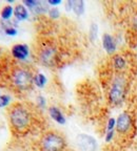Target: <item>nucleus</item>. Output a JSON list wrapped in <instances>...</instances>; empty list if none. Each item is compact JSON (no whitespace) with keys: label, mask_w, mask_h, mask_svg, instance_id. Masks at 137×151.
Wrapping results in <instances>:
<instances>
[{"label":"nucleus","mask_w":137,"mask_h":151,"mask_svg":"<svg viewBox=\"0 0 137 151\" xmlns=\"http://www.w3.org/2000/svg\"><path fill=\"white\" fill-rule=\"evenodd\" d=\"M112 151H120V150H112Z\"/></svg>","instance_id":"nucleus-26"},{"label":"nucleus","mask_w":137,"mask_h":151,"mask_svg":"<svg viewBox=\"0 0 137 151\" xmlns=\"http://www.w3.org/2000/svg\"><path fill=\"white\" fill-rule=\"evenodd\" d=\"M14 13V9L11 5H5L1 11V18L3 20H7L12 17V14Z\"/></svg>","instance_id":"nucleus-15"},{"label":"nucleus","mask_w":137,"mask_h":151,"mask_svg":"<svg viewBox=\"0 0 137 151\" xmlns=\"http://www.w3.org/2000/svg\"><path fill=\"white\" fill-rule=\"evenodd\" d=\"M111 65L115 73H128L130 69V61L127 55L125 54H115L111 58Z\"/></svg>","instance_id":"nucleus-6"},{"label":"nucleus","mask_w":137,"mask_h":151,"mask_svg":"<svg viewBox=\"0 0 137 151\" xmlns=\"http://www.w3.org/2000/svg\"><path fill=\"white\" fill-rule=\"evenodd\" d=\"M12 55L18 60H26L30 55V50L26 44H16L12 48Z\"/></svg>","instance_id":"nucleus-10"},{"label":"nucleus","mask_w":137,"mask_h":151,"mask_svg":"<svg viewBox=\"0 0 137 151\" xmlns=\"http://www.w3.org/2000/svg\"><path fill=\"white\" fill-rule=\"evenodd\" d=\"M37 103L41 108L45 107V98L42 97V96H38L37 97Z\"/></svg>","instance_id":"nucleus-23"},{"label":"nucleus","mask_w":137,"mask_h":151,"mask_svg":"<svg viewBox=\"0 0 137 151\" xmlns=\"http://www.w3.org/2000/svg\"><path fill=\"white\" fill-rule=\"evenodd\" d=\"M14 15L17 20L19 21H24L28 18V9L23 4H17L14 9Z\"/></svg>","instance_id":"nucleus-12"},{"label":"nucleus","mask_w":137,"mask_h":151,"mask_svg":"<svg viewBox=\"0 0 137 151\" xmlns=\"http://www.w3.org/2000/svg\"><path fill=\"white\" fill-rule=\"evenodd\" d=\"M47 13H49V16L52 19H57V18H59V16H60L59 9H57V7H51Z\"/></svg>","instance_id":"nucleus-18"},{"label":"nucleus","mask_w":137,"mask_h":151,"mask_svg":"<svg viewBox=\"0 0 137 151\" xmlns=\"http://www.w3.org/2000/svg\"><path fill=\"white\" fill-rule=\"evenodd\" d=\"M4 33L9 36H16L17 35V29L12 26H9V27H7L4 29Z\"/></svg>","instance_id":"nucleus-22"},{"label":"nucleus","mask_w":137,"mask_h":151,"mask_svg":"<svg viewBox=\"0 0 137 151\" xmlns=\"http://www.w3.org/2000/svg\"><path fill=\"white\" fill-rule=\"evenodd\" d=\"M77 145L82 151H96L97 149V142L91 135L87 134H79L76 139Z\"/></svg>","instance_id":"nucleus-7"},{"label":"nucleus","mask_w":137,"mask_h":151,"mask_svg":"<svg viewBox=\"0 0 137 151\" xmlns=\"http://www.w3.org/2000/svg\"><path fill=\"white\" fill-rule=\"evenodd\" d=\"M9 101H11V97L9 96H7V94L0 96V107H5L7 105H9Z\"/></svg>","instance_id":"nucleus-19"},{"label":"nucleus","mask_w":137,"mask_h":151,"mask_svg":"<svg viewBox=\"0 0 137 151\" xmlns=\"http://www.w3.org/2000/svg\"><path fill=\"white\" fill-rule=\"evenodd\" d=\"M116 128V119L115 118H110L106 123V131L110 130H115Z\"/></svg>","instance_id":"nucleus-20"},{"label":"nucleus","mask_w":137,"mask_h":151,"mask_svg":"<svg viewBox=\"0 0 137 151\" xmlns=\"http://www.w3.org/2000/svg\"><path fill=\"white\" fill-rule=\"evenodd\" d=\"M61 3H62L61 0H47V4L52 5L53 7H55L58 4H61Z\"/></svg>","instance_id":"nucleus-25"},{"label":"nucleus","mask_w":137,"mask_h":151,"mask_svg":"<svg viewBox=\"0 0 137 151\" xmlns=\"http://www.w3.org/2000/svg\"><path fill=\"white\" fill-rule=\"evenodd\" d=\"M114 137H115V130H110V131H106L104 139H106V143H110V142L113 141Z\"/></svg>","instance_id":"nucleus-21"},{"label":"nucleus","mask_w":137,"mask_h":151,"mask_svg":"<svg viewBox=\"0 0 137 151\" xmlns=\"http://www.w3.org/2000/svg\"><path fill=\"white\" fill-rule=\"evenodd\" d=\"M73 11L77 16H81L85 13V2L82 0H76L74 1Z\"/></svg>","instance_id":"nucleus-13"},{"label":"nucleus","mask_w":137,"mask_h":151,"mask_svg":"<svg viewBox=\"0 0 137 151\" xmlns=\"http://www.w3.org/2000/svg\"><path fill=\"white\" fill-rule=\"evenodd\" d=\"M128 78L127 73H115L110 83L108 100L113 106H119L125 102L128 93Z\"/></svg>","instance_id":"nucleus-1"},{"label":"nucleus","mask_w":137,"mask_h":151,"mask_svg":"<svg viewBox=\"0 0 137 151\" xmlns=\"http://www.w3.org/2000/svg\"><path fill=\"white\" fill-rule=\"evenodd\" d=\"M97 34H98V25L96 23H92L90 27V39L92 42L97 39Z\"/></svg>","instance_id":"nucleus-16"},{"label":"nucleus","mask_w":137,"mask_h":151,"mask_svg":"<svg viewBox=\"0 0 137 151\" xmlns=\"http://www.w3.org/2000/svg\"><path fill=\"white\" fill-rule=\"evenodd\" d=\"M102 46L109 55H115L116 50H117L116 39L110 34H103V36H102Z\"/></svg>","instance_id":"nucleus-9"},{"label":"nucleus","mask_w":137,"mask_h":151,"mask_svg":"<svg viewBox=\"0 0 137 151\" xmlns=\"http://www.w3.org/2000/svg\"><path fill=\"white\" fill-rule=\"evenodd\" d=\"M34 83L37 87L43 88L47 84V78L43 73H37V75L34 77Z\"/></svg>","instance_id":"nucleus-14"},{"label":"nucleus","mask_w":137,"mask_h":151,"mask_svg":"<svg viewBox=\"0 0 137 151\" xmlns=\"http://www.w3.org/2000/svg\"><path fill=\"white\" fill-rule=\"evenodd\" d=\"M131 28H132L133 35L135 36V38H137V12H135L131 17Z\"/></svg>","instance_id":"nucleus-17"},{"label":"nucleus","mask_w":137,"mask_h":151,"mask_svg":"<svg viewBox=\"0 0 137 151\" xmlns=\"http://www.w3.org/2000/svg\"><path fill=\"white\" fill-rule=\"evenodd\" d=\"M74 6V0H68L66 2V9L68 12H70L71 9H73Z\"/></svg>","instance_id":"nucleus-24"},{"label":"nucleus","mask_w":137,"mask_h":151,"mask_svg":"<svg viewBox=\"0 0 137 151\" xmlns=\"http://www.w3.org/2000/svg\"><path fill=\"white\" fill-rule=\"evenodd\" d=\"M56 48L52 45L45 46L42 50L40 52V61L45 65H54L55 61H56Z\"/></svg>","instance_id":"nucleus-8"},{"label":"nucleus","mask_w":137,"mask_h":151,"mask_svg":"<svg viewBox=\"0 0 137 151\" xmlns=\"http://www.w3.org/2000/svg\"><path fill=\"white\" fill-rule=\"evenodd\" d=\"M13 82L18 88L24 90L31 87V85L34 82V78L30 71L19 68L13 75Z\"/></svg>","instance_id":"nucleus-5"},{"label":"nucleus","mask_w":137,"mask_h":151,"mask_svg":"<svg viewBox=\"0 0 137 151\" xmlns=\"http://www.w3.org/2000/svg\"><path fill=\"white\" fill-rule=\"evenodd\" d=\"M116 132L121 137H127L132 134L134 129V120L130 112L123 111L116 119Z\"/></svg>","instance_id":"nucleus-3"},{"label":"nucleus","mask_w":137,"mask_h":151,"mask_svg":"<svg viewBox=\"0 0 137 151\" xmlns=\"http://www.w3.org/2000/svg\"><path fill=\"white\" fill-rule=\"evenodd\" d=\"M49 113H50L51 118H52L55 122L58 123V124H60V125L66 124V118H64L62 112L57 108V107H55V106L50 107V108H49Z\"/></svg>","instance_id":"nucleus-11"},{"label":"nucleus","mask_w":137,"mask_h":151,"mask_svg":"<svg viewBox=\"0 0 137 151\" xmlns=\"http://www.w3.org/2000/svg\"><path fill=\"white\" fill-rule=\"evenodd\" d=\"M41 146L44 151H63L66 141L61 135L55 132H49L41 139Z\"/></svg>","instance_id":"nucleus-4"},{"label":"nucleus","mask_w":137,"mask_h":151,"mask_svg":"<svg viewBox=\"0 0 137 151\" xmlns=\"http://www.w3.org/2000/svg\"><path fill=\"white\" fill-rule=\"evenodd\" d=\"M9 121L14 128L18 130H23L31 124V113L24 107L16 106L9 113Z\"/></svg>","instance_id":"nucleus-2"}]
</instances>
